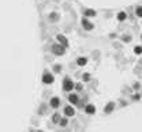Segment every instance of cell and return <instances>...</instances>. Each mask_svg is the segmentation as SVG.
Listing matches in <instances>:
<instances>
[{
    "label": "cell",
    "mask_w": 142,
    "mask_h": 132,
    "mask_svg": "<svg viewBox=\"0 0 142 132\" xmlns=\"http://www.w3.org/2000/svg\"><path fill=\"white\" fill-rule=\"evenodd\" d=\"M64 48L66 46H63L62 44H55L52 46V52L56 55V56H62L63 53H64Z\"/></svg>",
    "instance_id": "obj_1"
},
{
    "label": "cell",
    "mask_w": 142,
    "mask_h": 132,
    "mask_svg": "<svg viewBox=\"0 0 142 132\" xmlns=\"http://www.w3.org/2000/svg\"><path fill=\"white\" fill-rule=\"evenodd\" d=\"M74 87H75L74 82H72L70 78H66V79H64V82H63V89L66 90V91H71Z\"/></svg>",
    "instance_id": "obj_2"
},
{
    "label": "cell",
    "mask_w": 142,
    "mask_h": 132,
    "mask_svg": "<svg viewBox=\"0 0 142 132\" xmlns=\"http://www.w3.org/2000/svg\"><path fill=\"white\" fill-rule=\"evenodd\" d=\"M43 82L44 83H47V85H51V83H53V76L51 75V74H44Z\"/></svg>",
    "instance_id": "obj_3"
},
{
    "label": "cell",
    "mask_w": 142,
    "mask_h": 132,
    "mask_svg": "<svg viewBox=\"0 0 142 132\" xmlns=\"http://www.w3.org/2000/svg\"><path fill=\"white\" fill-rule=\"evenodd\" d=\"M82 26L85 27V30H92V29H93V23H90L86 18L82 19Z\"/></svg>",
    "instance_id": "obj_4"
},
{
    "label": "cell",
    "mask_w": 142,
    "mask_h": 132,
    "mask_svg": "<svg viewBox=\"0 0 142 132\" xmlns=\"http://www.w3.org/2000/svg\"><path fill=\"white\" fill-rule=\"evenodd\" d=\"M64 114H66L67 117H71V116L75 114V110L71 108V106H66V108H64Z\"/></svg>",
    "instance_id": "obj_5"
},
{
    "label": "cell",
    "mask_w": 142,
    "mask_h": 132,
    "mask_svg": "<svg viewBox=\"0 0 142 132\" xmlns=\"http://www.w3.org/2000/svg\"><path fill=\"white\" fill-rule=\"evenodd\" d=\"M57 41L62 44L63 46H68V41H67V38H66V37H63V36H60V34L57 36Z\"/></svg>",
    "instance_id": "obj_6"
},
{
    "label": "cell",
    "mask_w": 142,
    "mask_h": 132,
    "mask_svg": "<svg viewBox=\"0 0 142 132\" xmlns=\"http://www.w3.org/2000/svg\"><path fill=\"white\" fill-rule=\"evenodd\" d=\"M68 101H70L71 104H78V102H79V98H78L76 94H70L68 95Z\"/></svg>",
    "instance_id": "obj_7"
},
{
    "label": "cell",
    "mask_w": 142,
    "mask_h": 132,
    "mask_svg": "<svg viewBox=\"0 0 142 132\" xmlns=\"http://www.w3.org/2000/svg\"><path fill=\"white\" fill-rule=\"evenodd\" d=\"M85 112H86L87 114H93V113L96 112V106H94V105H86Z\"/></svg>",
    "instance_id": "obj_8"
},
{
    "label": "cell",
    "mask_w": 142,
    "mask_h": 132,
    "mask_svg": "<svg viewBox=\"0 0 142 132\" xmlns=\"http://www.w3.org/2000/svg\"><path fill=\"white\" fill-rule=\"evenodd\" d=\"M59 105H60V99L59 98H56V97H55V98H52L51 99V106H52V108H59Z\"/></svg>",
    "instance_id": "obj_9"
},
{
    "label": "cell",
    "mask_w": 142,
    "mask_h": 132,
    "mask_svg": "<svg viewBox=\"0 0 142 132\" xmlns=\"http://www.w3.org/2000/svg\"><path fill=\"white\" fill-rule=\"evenodd\" d=\"M114 109H115V104H114V102H109V104L104 108V110H105V113H111Z\"/></svg>",
    "instance_id": "obj_10"
},
{
    "label": "cell",
    "mask_w": 142,
    "mask_h": 132,
    "mask_svg": "<svg viewBox=\"0 0 142 132\" xmlns=\"http://www.w3.org/2000/svg\"><path fill=\"white\" fill-rule=\"evenodd\" d=\"M86 63H87V60H86L85 57H79L78 60H76V64L79 67H83V66H86Z\"/></svg>",
    "instance_id": "obj_11"
},
{
    "label": "cell",
    "mask_w": 142,
    "mask_h": 132,
    "mask_svg": "<svg viewBox=\"0 0 142 132\" xmlns=\"http://www.w3.org/2000/svg\"><path fill=\"white\" fill-rule=\"evenodd\" d=\"M126 18H127V15H126L124 11H122V12H119L118 14V20H124Z\"/></svg>",
    "instance_id": "obj_12"
},
{
    "label": "cell",
    "mask_w": 142,
    "mask_h": 132,
    "mask_svg": "<svg viewBox=\"0 0 142 132\" xmlns=\"http://www.w3.org/2000/svg\"><path fill=\"white\" fill-rule=\"evenodd\" d=\"M96 15V11H93V10H86L85 11V16H94Z\"/></svg>",
    "instance_id": "obj_13"
},
{
    "label": "cell",
    "mask_w": 142,
    "mask_h": 132,
    "mask_svg": "<svg viewBox=\"0 0 142 132\" xmlns=\"http://www.w3.org/2000/svg\"><path fill=\"white\" fill-rule=\"evenodd\" d=\"M52 121H53V123H59V121H60V116H59L57 113H55L52 116Z\"/></svg>",
    "instance_id": "obj_14"
},
{
    "label": "cell",
    "mask_w": 142,
    "mask_h": 132,
    "mask_svg": "<svg viewBox=\"0 0 142 132\" xmlns=\"http://www.w3.org/2000/svg\"><path fill=\"white\" fill-rule=\"evenodd\" d=\"M135 14H137V16L142 18V5H141V7H137V10H135Z\"/></svg>",
    "instance_id": "obj_15"
},
{
    "label": "cell",
    "mask_w": 142,
    "mask_h": 132,
    "mask_svg": "<svg viewBox=\"0 0 142 132\" xmlns=\"http://www.w3.org/2000/svg\"><path fill=\"white\" fill-rule=\"evenodd\" d=\"M59 123H60L62 127H66L67 124H68V120H67V118H60V121H59Z\"/></svg>",
    "instance_id": "obj_16"
},
{
    "label": "cell",
    "mask_w": 142,
    "mask_h": 132,
    "mask_svg": "<svg viewBox=\"0 0 142 132\" xmlns=\"http://www.w3.org/2000/svg\"><path fill=\"white\" fill-rule=\"evenodd\" d=\"M134 52L137 53V55H141V53H142V48L141 46H135V48H134Z\"/></svg>",
    "instance_id": "obj_17"
},
{
    "label": "cell",
    "mask_w": 142,
    "mask_h": 132,
    "mask_svg": "<svg viewBox=\"0 0 142 132\" xmlns=\"http://www.w3.org/2000/svg\"><path fill=\"white\" fill-rule=\"evenodd\" d=\"M83 80H85V82H89V80H90V75H89V74H83Z\"/></svg>",
    "instance_id": "obj_18"
},
{
    "label": "cell",
    "mask_w": 142,
    "mask_h": 132,
    "mask_svg": "<svg viewBox=\"0 0 142 132\" xmlns=\"http://www.w3.org/2000/svg\"><path fill=\"white\" fill-rule=\"evenodd\" d=\"M49 18L52 19V20H57V15L56 14H51L49 15Z\"/></svg>",
    "instance_id": "obj_19"
},
{
    "label": "cell",
    "mask_w": 142,
    "mask_h": 132,
    "mask_svg": "<svg viewBox=\"0 0 142 132\" xmlns=\"http://www.w3.org/2000/svg\"><path fill=\"white\" fill-rule=\"evenodd\" d=\"M74 89H76V90H78V91H81V90H82V85H81V83H76V85H75V87H74Z\"/></svg>",
    "instance_id": "obj_20"
},
{
    "label": "cell",
    "mask_w": 142,
    "mask_h": 132,
    "mask_svg": "<svg viewBox=\"0 0 142 132\" xmlns=\"http://www.w3.org/2000/svg\"><path fill=\"white\" fill-rule=\"evenodd\" d=\"M133 99H135V101H138V99H141V95H138V94L133 95Z\"/></svg>",
    "instance_id": "obj_21"
},
{
    "label": "cell",
    "mask_w": 142,
    "mask_h": 132,
    "mask_svg": "<svg viewBox=\"0 0 142 132\" xmlns=\"http://www.w3.org/2000/svg\"><path fill=\"white\" fill-rule=\"evenodd\" d=\"M55 71H56V72H60V71H62V67L56 66V67H55Z\"/></svg>",
    "instance_id": "obj_22"
},
{
    "label": "cell",
    "mask_w": 142,
    "mask_h": 132,
    "mask_svg": "<svg viewBox=\"0 0 142 132\" xmlns=\"http://www.w3.org/2000/svg\"><path fill=\"white\" fill-rule=\"evenodd\" d=\"M134 89H135V90L139 89V83H135V85H134Z\"/></svg>",
    "instance_id": "obj_23"
},
{
    "label": "cell",
    "mask_w": 142,
    "mask_h": 132,
    "mask_svg": "<svg viewBox=\"0 0 142 132\" xmlns=\"http://www.w3.org/2000/svg\"><path fill=\"white\" fill-rule=\"evenodd\" d=\"M130 40H131L130 37H123V41H130Z\"/></svg>",
    "instance_id": "obj_24"
},
{
    "label": "cell",
    "mask_w": 142,
    "mask_h": 132,
    "mask_svg": "<svg viewBox=\"0 0 142 132\" xmlns=\"http://www.w3.org/2000/svg\"><path fill=\"white\" fill-rule=\"evenodd\" d=\"M40 132H41V131H40Z\"/></svg>",
    "instance_id": "obj_25"
}]
</instances>
